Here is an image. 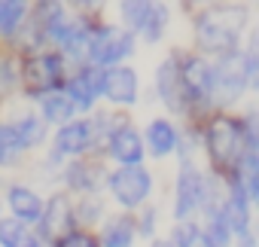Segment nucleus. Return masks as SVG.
Wrapping results in <instances>:
<instances>
[{
    "label": "nucleus",
    "mask_w": 259,
    "mask_h": 247,
    "mask_svg": "<svg viewBox=\"0 0 259 247\" xmlns=\"http://www.w3.org/2000/svg\"><path fill=\"white\" fill-rule=\"evenodd\" d=\"M244 25H247V13L241 7H220L198 19L195 37H198L201 49H207V52H232Z\"/></svg>",
    "instance_id": "f257e3e1"
},
{
    "label": "nucleus",
    "mask_w": 259,
    "mask_h": 247,
    "mask_svg": "<svg viewBox=\"0 0 259 247\" xmlns=\"http://www.w3.org/2000/svg\"><path fill=\"white\" fill-rule=\"evenodd\" d=\"M244 153V129L232 116H217L207 126V156L220 171H238Z\"/></svg>",
    "instance_id": "f03ea898"
},
{
    "label": "nucleus",
    "mask_w": 259,
    "mask_h": 247,
    "mask_svg": "<svg viewBox=\"0 0 259 247\" xmlns=\"http://www.w3.org/2000/svg\"><path fill=\"white\" fill-rule=\"evenodd\" d=\"M150 186H153V180L141 165H125L122 171H116L110 177V192L122 208H138L150 195Z\"/></svg>",
    "instance_id": "7ed1b4c3"
},
{
    "label": "nucleus",
    "mask_w": 259,
    "mask_h": 247,
    "mask_svg": "<svg viewBox=\"0 0 259 247\" xmlns=\"http://www.w3.org/2000/svg\"><path fill=\"white\" fill-rule=\"evenodd\" d=\"M132 55V37L119 28H98L92 34V61L98 64H116Z\"/></svg>",
    "instance_id": "20e7f679"
},
{
    "label": "nucleus",
    "mask_w": 259,
    "mask_h": 247,
    "mask_svg": "<svg viewBox=\"0 0 259 247\" xmlns=\"http://www.w3.org/2000/svg\"><path fill=\"white\" fill-rule=\"evenodd\" d=\"M25 79L31 92H52L61 79H64V64L58 55H34L25 64Z\"/></svg>",
    "instance_id": "39448f33"
},
{
    "label": "nucleus",
    "mask_w": 259,
    "mask_h": 247,
    "mask_svg": "<svg viewBox=\"0 0 259 247\" xmlns=\"http://www.w3.org/2000/svg\"><path fill=\"white\" fill-rule=\"evenodd\" d=\"M101 92L113 101V104H135L138 101V73L132 67H113L110 73L101 76Z\"/></svg>",
    "instance_id": "423d86ee"
},
{
    "label": "nucleus",
    "mask_w": 259,
    "mask_h": 247,
    "mask_svg": "<svg viewBox=\"0 0 259 247\" xmlns=\"http://www.w3.org/2000/svg\"><path fill=\"white\" fill-rule=\"evenodd\" d=\"M180 86H183V95L204 101L213 92V67L204 58H189L180 67Z\"/></svg>",
    "instance_id": "0eeeda50"
},
{
    "label": "nucleus",
    "mask_w": 259,
    "mask_h": 247,
    "mask_svg": "<svg viewBox=\"0 0 259 247\" xmlns=\"http://www.w3.org/2000/svg\"><path fill=\"white\" fill-rule=\"evenodd\" d=\"M204 201V183H201V174L195 168H183L180 171V180H177V217H192L198 211V204Z\"/></svg>",
    "instance_id": "6e6552de"
},
{
    "label": "nucleus",
    "mask_w": 259,
    "mask_h": 247,
    "mask_svg": "<svg viewBox=\"0 0 259 247\" xmlns=\"http://www.w3.org/2000/svg\"><path fill=\"white\" fill-rule=\"evenodd\" d=\"M95 138V126L92 122H64V129L55 138V153L58 156H79Z\"/></svg>",
    "instance_id": "1a4fd4ad"
},
{
    "label": "nucleus",
    "mask_w": 259,
    "mask_h": 247,
    "mask_svg": "<svg viewBox=\"0 0 259 247\" xmlns=\"http://www.w3.org/2000/svg\"><path fill=\"white\" fill-rule=\"evenodd\" d=\"M70 220H73V214H70V201H67L64 195H55V198L40 211L43 235H46V238H52V241L64 238V232L70 229Z\"/></svg>",
    "instance_id": "9d476101"
},
{
    "label": "nucleus",
    "mask_w": 259,
    "mask_h": 247,
    "mask_svg": "<svg viewBox=\"0 0 259 247\" xmlns=\"http://www.w3.org/2000/svg\"><path fill=\"white\" fill-rule=\"evenodd\" d=\"M107 150H110V156H113L116 162H122V165H141V159H144L141 138H138V132H135V129H128V126L110 135Z\"/></svg>",
    "instance_id": "9b49d317"
},
{
    "label": "nucleus",
    "mask_w": 259,
    "mask_h": 247,
    "mask_svg": "<svg viewBox=\"0 0 259 247\" xmlns=\"http://www.w3.org/2000/svg\"><path fill=\"white\" fill-rule=\"evenodd\" d=\"M213 89H220L226 98H238L247 89V73L241 58H223V64L213 70Z\"/></svg>",
    "instance_id": "f8f14e48"
},
{
    "label": "nucleus",
    "mask_w": 259,
    "mask_h": 247,
    "mask_svg": "<svg viewBox=\"0 0 259 247\" xmlns=\"http://www.w3.org/2000/svg\"><path fill=\"white\" fill-rule=\"evenodd\" d=\"M98 95H101V73H95V70H82L79 76H73V79H70L67 98H70V104H73V107L89 110V107L95 104V98H98Z\"/></svg>",
    "instance_id": "ddd939ff"
},
{
    "label": "nucleus",
    "mask_w": 259,
    "mask_h": 247,
    "mask_svg": "<svg viewBox=\"0 0 259 247\" xmlns=\"http://www.w3.org/2000/svg\"><path fill=\"white\" fill-rule=\"evenodd\" d=\"M159 95L171 110L183 107V86H180V64L171 58L159 67Z\"/></svg>",
    "instance_id": "4468645a"
},
{
    "label": "nucleus",
    "mask_w": 259,
    "mask_h": 247,
    "mask_svg": "<svg viewBox=\"0 0 259 247\" xmlns=\"http://www.w3.org/2000/svg\"><path fill=\"white\" fill-rule=\"evenodd\" d=\"M10 208L16 217H25V220H37L40 211H43V201L37 192L25 189V186H13L10 189Z\"/></svg>",
    "instance_id": "2eb2a0df"
},
{
    "label": "nucleus",
    "mask_w": 259,
    "mask_h": 247,
    "mask_svg": "<svg viewBox=\"0 0 259 247\" xmlns=\"http://www.w3.org/2000/svg\"><path fill=\"white\" fill-rule=\"evenodd\" d=\"M40 110H43V116H46L49 122L64 126V122L70 119V113H73V104H70V98H64L61 92H46L43 101H40Z\"/></svg>",
    "instance_id": "dca6fc26"
},
{
    "label": "nucleus",
    "mask_w": 259,
    "mask_h": 247,
    "mask_svg": "<svg viewBox=\"0 0 259 247\" xmlns=\"http://www.w3.org/2000/svg\"><path fill=\"white\" fill-rule=\"evenodd\" d=\"M174 144H177V138H174V129H171V122H162V119H156L153 126H150V150H153V156H168L171 150H174Z\"/></svg>",
    "instance_id": "f3484780"
},
{
    "label": "nucleus",
    "mask_w": 259,
    "mask_h": 247,
    "mask_svg": "<svg viewBox=\"0 0 259 247\" xmlns=\"http://www.w3.org/2000/svg\"><path fill=\"white\" fill-rule=\"evenodd\" d=\"M0 244L4 247H40V241L25 226H19L16 220L0 223Z\"/></svg>",
    "instance_id": "a211bd4d"
},
{
    "label": "nucleus",
    "mask_w": 259,
    "mask_h": 247,
    "mask_svg": "<svg viewBox=\"0 0 259 247\" xmlns=\"http://www.w3.org/2000/svg\"><path fill=\"white\" fill-rule=\"evenodd\" d=\"M28 13V0H0V34H13Z\"/></svg>",
    "instance_id": "6ab92c4d"
},
{
    "label": "nucleus",
    "mask_w": 259,
    "mask_h": 247,
    "mask_svg": "<svg viewBox=\"0 0 259 247\" xmlns=\"http://www.w3.org/2000/svg\"><path fill=\"white\" fill-rule=\"evenodd\" d=\"M229 235H232V229H229L223 211L213 208L210 220H207V232H204V247H229Z\"/></svg>",
    "instance_id": "aec40b11"
},
{
    "label": "nucleus",
    "mask_w": 259,
    "mask_h": 247,
    "mask_svg": "<svg viewBox=\"0 0 259 247\" xmlns=\"http://www.w3.org/2000/svg\"><path fill=\"white\" fill-rule=\"evenodd\" d=\"M132 238H135V223L132 220H113L104 232V247H132Z\"/></svg>",
    "instance_id": "412c9836"
},
{
    "label": "nucleus",
    "mask_w": 259,
    "mask_h": 247,
    "mask_svg": "<svg viewBox=\"0 0 259 247\" xmlns=\"http://www.w3.org/2000/svg\"><path fill=\"white\" fill-rule=\"evenodd\" d=\"M165 25H168V10L159 4V7H150V10H147V16H144V22H141L138 31H144V37H147L150 43H156V40L165 34Z\"/></svg>",
    "instance_id": "4be33fe9"
},
{
    "label": "nucleus",
    "mask_w": 259,
    "mask_h": 247,
    "mask_svg": "<svg viewBox=\"0 0 259 247\" xmlns=\"http://www.w3.org/2000/svg\"><path fill=\"white\" fill-rule=\"evenodd\" d=\"M10 129L19 135V141H22L25 147H34V144L43 138V126H40V119H37V116H28V113H25V116H19Z\"/></svg>",
    "instance_id": "5701e85b"
},
{
    "label": "nucleus",
    "mask_w": 259,
    "mask_h": 247,
    "mask_svg": "<svg viewBox=\"0 0 259 247\" xmlns=\"http://www.w3.org/2000/svg\"><path fill=\"white\" fill-rule=\"evenodd\" d=\"M150 7H153L150 0H122V19H125V25L138 31Z\"/></svg>",
    "instance_id": "b1692460"
},
{
    "label": "nucleus",
    "mask_w": 259,
    "mask_h": 247,
    "mask_svg": "<svg viewBox=\"0 0 259 247\" xmlns=\"http://www.w3.org/2000/svg\"><path fill=\"white\" fill-rule=\"evenodd\" d=\"M174 247H201V232L195 223H180L174 229Z\"/></svg>",
    "instance_id": "393cba45"
},
{
    "label": "nucleus",
    "mask_w": 259,
    "mask_h": 247,
    "mask_svg": "<svg viewBox=\"0 0 259 247\" xmlns=\"http://www.w3.org/2000/svg\"><path fill=\"white\" fill-rule=\"evenodd\" d=\"M58 247H98V241H95L92 235L73 232V235H64V238H58Z\"/></svg>",
    "instance_id": "a878e982"
},
{
    "label": "nucleus",
    "mask_w": 259,
    "mask_h": 247,
    "mask_svg": "<svg viewBox=\"0 0 259 247\" xmlns=\"http://www.w3.org/2000/svg\"><path fill=\"white\" fill-rule=\"evenodd\" d=\"M70 4H76V7H82V10H92V7L101 4V0H70Z\"/></svg>",
    "instance_id": "bb28decb"
},
{
    "label": "nucleus",
    "mask_w": 259,
    "mask_h": 247,
    "mask_svg": "<svg viewBox=\"0 0 259 247\" xmlns=\"http://www.w3.org/2000/svg\"><path fill=\"white\" fill-rule=\"evenodd\" d=\"M153 247H171V244H165V241H156V244H153Z\"/></svg>",
    "instance_id": "cd10ccee"
}]
</instances>
